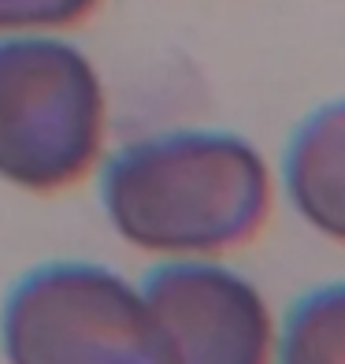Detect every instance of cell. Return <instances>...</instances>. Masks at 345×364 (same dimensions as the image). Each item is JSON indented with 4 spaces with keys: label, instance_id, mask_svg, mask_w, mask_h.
<instances>
[{
    "label": "cell",
    "instance_id": "obj_7",
    "mask_svg": "<svg viewBox=\"0 0 345 364\" xmlns=\"http://www.w3.org/2000/svg\"><path fill=\"white\" fill-rule=\"evenodd\" d=\"M101 8V0H0V38L8 34H60Z\"/></svg>",
    "mask_w": 345,
    "mask_h": 364
},
{
    "label": "cell",
    "instance_id": "obj_6",
    "mask_svg": "<svg viewBox=\"0 0 345 364\" xmlns=\"http://www.w3.org/2000/svg\"><path fill=\"white\" fill-rule=\"evenodd\" d=\"M275 364H345V283L308 290L286 312Z\"/></svg>",
    "mask_w": 345,
    "mask_h": 364
},
{
    "label": "cell",
    "instance_id": "obj_2",
    "mask_svg": "<svg viewBox=\"0 0 345 364\" xmlns=\"http://www.w3.org/2000/svg\"><path fill=\"white\" fill-rule=\"evenodd\" d=\"M104 149V86L93 60L56 34L0 38V178L60 193Z\"/></svg>",
    "mask_w": 345,
    "mask_h": 364
},
{
    "label": "cell",
    "instance_id": "obj_4",
    "mask_svg": "<svg viewBox=\"0 0 345 364\" xmlns=\"http://www.w3.org/2000/svg\"><path fill=\"white\" fill-rule=\"evenodd\" d=\"M156 364H275L268 297L216 260H168L141 283Z\"/></svg>",
    "mask_w": 345,
    "mask_h": 364
},
{
    "label": "cell",
    "instance_id": "obj_1",
    "mask_svg": "<svg viewBox=\"0 0 345 364\" xmlns=\"http://www.w3.org/2000/svg\"><path fill=\"white\" fill-rule=\"evenodd\" d=\"M275 182L253 141L230 130H171L119 149L101 175V205L126 245L168 260H208L253 242Z\"/></svg>",
    "mask_w": 345,
    "mask_h": 364
},
{
    "label": "cell",
    "instance_id": "obj_3",
    "mask_svg": "<svg viewBox=\"0 0 345 364\" xmlns=\"http://www.w3.org/2000/svg\"><path fill=\"white\" fill-rule=\"evenodd\" d=\"M8 364H156L141 287L89 260L26 272L0 309Z\"/></svg>",
    "mask_w": 345,
    "mask_h": 364
},
{
    "label": "cell",
    "instance_id": "obj_5",
    "mask_svg": "<svg viewBox=\"0 0 345 364\" xmlns=\"http://www.w3.org/2000/svg\"><path fill=\"white\" fill-rule=\"evenodd\" d=\"M293 212L316 235L345 245V101H331L293 130L283 160Z\"/></svg>",
    "mask_w": 345,
    "mask_h": 364
}]
</instances>
